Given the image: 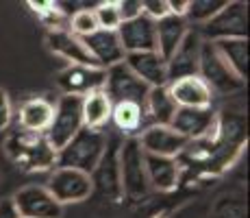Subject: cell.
I'll use <instances>...</instances> for the list:
<instances>
[{"mask_svg": "<svg viewBox=\"0 0 250 218\" xmlns=\"http://www.w3.org/2000/svg\"><path fill=\"white\" fill-rule=\"evenodd\" d=\"M215 124H218V114L213 111V107H179L170 127L183 135L187 142H194V140L211 135Z\"/></svg>", "mask_w": 250, "mask_h": 218, "instance_id": "cell-10", "label": "cell"}, {"mask_svg": "<svg viewBox=\"0 0 250 218\" xmlns=\"http://www.w3.org/2000/svg\"><path fill=\"white\" fill-rule=\"evenodd\" d=\"M0 218H20L16 205H13V198H2L0 201Z\"/></svg>", "mask_w": 250, "mask_h": 218, "instance_id": "cell-34", "label": "cell"}, {"mask_svg": "<svg viewBox=\"0 0 250 218\" xmlns=\"http://www.w3.org/2000/svg\"><path fill=\"white\" fill-rule=\"evenodd\" d=\"M215 218H246V205L237 196H224L213 210Z\"/></svg>", "mask_w": 250, "mask_h": 218, "instance_id": "cell-30", "label": "cell"}, {"mask_svg": "<svg viewBox=\"0 0 250 218\" xmlns=\"http://www.w3.org/2000/svg\"><path fill=\"white\" fill-rule=\"evenodd\" d=\"M115 33H118V40L126 55L128 52L155 50V20H150L144 13L133 20L122 22Z\"/></svg>", "mask_w": 250, "mask_h": 218, "instance_id": "cell-16", "label": "cell"}, {"mask_svg": "<svg viewBox=\"0 0 250 218\" xmlns=\"http://www.w3.org/2000/svg\"><path fill=\"white\" fill-rule=\"evenodd\" d=\"M120 190L131 198H142L148 194L150 186H148L146 166H144V151L139 146L137 138L124 140L120 144Z\"/></svg>", "mask_w": 250, "mask_h": 218, "instance_id": "cell-4", "label": "cell"}, {"mask_svg": "<svg viewBox=\"0 0 250 218\" xmlns=\"http://www.w3.org/2000/svg\"><path fill=\"white\" fill-rule=\"evenodd\" d=\"M120 142L118 140H107V148H104L103 157H100L98 166L94 168L91 177V186L94 190L98 188L104 194H113V192H120Z\"/></svg>", "mask_w": 250, "mask_h": 218, "instance_id": "cell-18", "label": "cell"}, {"mask_svg": "<svg viewBox=\"0 0 250 218\" xmlns=\"http://www.w3.org/2000/svg\"><path fill=\"white\" fill-rule=\"evenodd\" d=\"M146 109L133 103H118L111 109V120L122 133H126L128 138H133L135 133H142L146 129Z\"/></svg>", "mask_w": 250, "mask_h": 218, "instance_id": "cell-26", "label": "cell"}, {"mask_svg": "<svg viewBox=\"0 0 250 218\" xmlns=\"http://www.w3.org/2000/svg\"><path fill=\"white\" fill-rule=\"evenodd\" d=\"M139 146L146 155H157V157H172L176 159L187 148V140L179 135L172 127H161V124H150L139 133L137 138Z\"/></svg>", "mask_w": 250, "mask_h": 218, "instance_id": "cell-11", "label": "cell"}, {"mask_svg": "<svg viewBox=\"0 0 250 218\" xmlns=\"http://www.w3.org/2000/svg\"><path fill=\"white\" fill-rule=\"evenodd\" d=\"M46 190L55 198L59 205L65 203H81L91 196L94 186H91V177L87 172L72 170V168H55L48 177Z\"/></svg>", "mask_w": 250, "mask_h": 218, "instance_id": "cell-8", "label": "cell"}, {"mask_svg": "<svg viewBox=\"0 0 250 218\" xmlns=\"http://www.w3.org/2000/svg\"><path fill=\"white\" fill-rule=\"evenodd\" d=\"M142 13L157 22V20H161V18H166L167 13H170V4H167V0H144Z\"/></svg>", "mask_w": 250, "mask_h": 218, "instance_id": "cell-31", "label": "cell"}, {"mask_svg": "<svg viewBox=\"0 0 250 218\" xmlns=\"http://www.w3.org/2000/svg\"><path fill=\"white\" fill-rule=\"evenodd\" d=\"M200 46H203V37L196 31H187L183 37L181 46L174 50V55L167 59V83H174L179 79L187 76H198V59H200Z\"/></svg>", "mask_w": 250, "mask_h": 218, "instance_id": "cell-12", "label": "cell"}, {"mask_svg": "<svg viewBox=\"0 0 250 218\" xmlns=\"http://www.w3.org/2000/svg\"><path fill=\"white\" fill-rule=\"evenodd\" d=\"M124 64L148 87L167 85V64L157 50L128 52V55L124 57Z\"/></svg>", "mask_w": 250, "mask_h": 218, "instance_id": "cell-14", "label": "cell"}, {"mask_svg": "<svg viewBox=\"0 0 250 218\" xmlns=\"http://www.w3.org/2000/svg\"><path fill=\"white\" fill-rule=\"evenodd\" d=\"M52 111H55V105L48 103L46 98L26 100L20 109V127H22V131L44 135L46 129L50 127Z\"/></svg>", "mask_w": 250, "mask_h": 218, "instance_id": "cell-22", "label": "cell"}, {"mask_svg": "<svg viewBox=\"0 0 250 218\" xmlns=\"http://www.w3.org/2000/svg\"><path fill=\"white\" fill-rule=\"evenodd\" d=\"M167 90L176 107H211L213 94L200 76H187V79L167 83Z\"/></svg>", "mask_w": 250, "mask_h": 218, "instance_id": "cell-20", "label": "cell"}, {"mask_svg": "<svg viewBox=\"0 0 250 218\" xmlns=\"http://www.w3.org/2000/svg\"><path fill=\"white\" fill-rule=\"evenodd\" d=\"M189 31V24L183 16H172L167 13L166 18L155 22V50L166 59H170L174 55V50L181 46L183 37Z\"/></svg>", "mask_w": 250, "mask_h": 218, "instance_id": "cell-19", "label": "cell"}, {"mask_svg": "<svg viewBox=\"0 0 250 218\" xmlns=\"http://www.w3.org/2000/svg\"><path fill=\"white\" fill-rule=\"evenodd\" d=\"M7 155L24 170H48L55 166L57 153L46 142L44 135L18 131L4 142Z\"/></svg>", "mask_w": 250, "mask_h": 218, "instance_id": "cell-2", "label": "cell"}, {"mask_svg": "<svg viewBox=\"0 0 250 218\" xmlns=\"http://www.w3.org/2000/svg\"><path fill=\"white\" fill-rule=\"evenodd\" d=\"M111 100L107 98L103 90L91 92V94L83 96L81 103V114H83V127L85 129H103L104 124L111 120Z\"/></svg>", "mask_w": 250, "mask_h": 218, "instance_id": "cell-24", "label": "cell"}, {"mask_svg": "<svg viewBox=\"0 0 250 218\" xmlns=\"http://www.w3.org/2000/svg\"><path fill=\"white\" fill-rule=\"evenodd\" d=\"M11 198L20 218H61L63 214V205H59L44 186H24Z\"/></svg>", "mask_w": 250, "mask_h": 218, "instance_id": "cell-9", "label": "cell"}, {"mask_svg": "<svg viewBox=\"0 0 250 218\" xmlns=\"http://www.w3.org/2000/svg\"><path fill=\"white\" fill-rule=\"evenodd\" d=\"M227 2L229 0H189L183 18L187 20V24H205L218 11H222L227 7Z\"/></svg>", "mask_w": 250, "mask_h": 218, "instance_id": "cell-27", "label": "cell"}, {"mask_svg": "<svg viewBox=\"0 0 250 218\" xmlns=\"http://www.w3.org/2000/svg\"><path fill=\"white\" fill-rule=\"evenodd\" d=\"M144 166H146L148 186L159 192H167L179 183V162L172 157H157V155L144 153Z\"/></svg>", "mask_w": 250, "mask_h": 218, "instance_id": "cell-21", "label": "cell"}, {"mask_svg": "<svg viewBox=\"0 0 250 218\" xmlns=\"http://www.w3.org/2000/svg\"><path fill=\"white\" fill-rule=\"evenodd\" d=\"M198 33L205 42L248 40V4L227 2V7L205 22Z\"/></svg>", "mask_w": 250, "mask_h": 218, "instance_id": "cell-5", "label": "cell"}, {"mask_svg": "<svg viewBox=\"0 0 250 218\" xmlns=\"http://www.w3.org/2000/svg\"><path fill=\"white\" fill-rule=\"evenodd\" d=\"M81 96H61L52 111L50 127L46 129L44 138L52 146V151H61L65 144L83 129V114H81Z\"/></svg>", "mask_w": 250, "mask_h": 218, "instance_id": "cell-3", "label": "cell"}, {"mask_svg": "<svg viewBox=\"0 0 250 218\" xmlns=\"http://www.w3.org/2000/svg\"><path fill=\"white\" fill-rule=\"evenodd\" d=\"M68 31L72 33V35H76V37H87L94 31H98L94 9H79V11L72 13Z\"/></svg>", "mask_w": 250, "mask_h": 218, "instance_id": "cell-28", "label": "cell"}, {"mask_svg": "<svg viewBox=\"0 0 250 218\" xmlns=\"http://www.w3.org/2000/svg\"><path fill=\"white\" fill-rule=\"evenodd\" d=\"M198 76L207 83V87L211 90V94H213V92H220V94L229 96V94H233V92H239L244 85H246V81H242L227 64H224V59L218 55L213 44L205 42V40H203V46H200Z\"/></svg>", "mask_w": 250, "mask_h": 218, "instance_id": "cell-6", "label": "cell"}, {"mask_svg": "<svg viewBox=\"0 0 250 218\" xmlns=\"http://www.w3.org/2000/svg\"><path fill=\"white\" fill-rule=\"evenodd\" d=\"M148 87L144 81H139L135 74L126 68V64H115L104 70V85L103 92L107 94V98L111 100V105L118 103H133L144 107L148 96Z\"/></svg>", "mask_w": 250, "mask_h": 218, "instance_id": "cell-7", "label": "cell"}, {"mask_svg": "<svg viewBox=\"0 0 250 218\" xmlns=\"http://www.w3.org/2000/svg\"><path fill=\"white\" fill-rule=\"evenodd\" d=\"M11 122V100L4 90H0V131H4Z\"/></svg>", "mask_w": 250, "mask_h": 218, "instance_id": "cell-33", "label": "cell"}, {"mask_svg": "<svg viewBox=\"0 0 250 218\" xmlns=\"http://www.w3.org/2000/svg\"><path fill=\"white\" fill-rule=\"evenodd\" d=\"M57 85L65 96H87L91 92L103 90L104 70L91 66H68L57 74Z\"/></svg>", "mask_w": 250, "mask_h": 218, "instance_id": "cell-13", "label": "cell"}, {"mask_svg": "<svg viewBox=\"0 0 250 218\" xmlns=\"http://www.w3.org/2000/svg\"><path fill=\"white\" fill-rule=\"evenodd\" d=\"M85 44V48L89 50V55L94 57V61L98 64V68L107 70L115 64H122L126 52H124L122 44L118 40L115 31H94L87 37H81Z\"/></svg>", "mask_w": 250, "mask_h": 218, "instance_id": "cell-17", "label": "cell"}, {"mask_svg": "<svg viewBox=\"0 0 250 218\" xmlns=\"http://www.w3.org/2000/svg\"><path fill=\"white\" fill-rule=\"evenodd\" d=\"M211 44L215 46L218 55L224 59V64L242 81H246V76H248V40H220V42H211Z\"/></svg>", "mask_w": 250, "mask_h": 218, "instance_id": "cell-25", "label": "cell"}, {"mask_svg": "<svg viewBox=\"0 0 250 218\" xmlns=\"http://www.w3.org/2000/svg\"><path fill=\"white\" fill-rule=\"evenodd\" d=\"M167 4H170V13H172V16H185L189 0H170Z\"/></svg>", "mask_w": 250, "mask_h": 218, "instance_id": "cell-35", "label": "cell"}, {"mask_svg": "<svg viewBox=\"0 0 250 218\" xmlns=\"http://www.w3.org/2000/svg\"><path fill=\"white\" fill-rule=\"evenodd\" d=\"M46 44L57 57L70 61V66H91L98 68L94 61V57L89 55V50L85 48V44L81 37L72 35L68 28H52L46 35Z\"/></svg>", "mask_w": 250, "mask_h": 218, "instance_id": "cell-15", "label": "cell"}, {"mask_svg": "<svg viewBox=\"0 0 250 218\" xmlns=\"http://www.w3.org/2000/svg\"><path fill=\"white\" fill-rule=\"evenodd\" d=\"M94 16H96V24H98L100 31H118L120 24H122L118 2H100L94 9Z\"/></svg>", "mask_w": 250, "mask_h": 218, "instance_id": "cell-29", "label": "cell"}, {"mask_svg": "<svg viewBox=\"0 0 250 218\" xmlns=\"http://www.w3.org/2000/svg\"><path fill=\"white\" fill-rule=\"evenodd\" d=\"M118 9H120V16H122V22L142 16V2L139 0H120Z\"/></svg>", "mask_w": 250, "mask_h": 218, "instance_id": "cell-32", "label": "cell"}, {"mask_svg": "<svg viewBox=\"0 0 250 218\" xmlns=\"http://www.w3.org/2000/svg\"><path fill=\"white\" fill-rule=\"evenodd\" d=\"M107 133L103 129H81L74 138L65 144L61 151H57V168H72L91 174L98 166L104 148H107Z\"/></svg>", "mask_w": 250, "mask_h": 218, "instance_id": "cell-1", "label": "cell"}, {"mask_svg": "<svg viewBox=\"0 0 250 218\" xmlns=\"http://www.w3.org/2000/svg\"><path fill=\"white\" fill-rule=\"evenodd\" d=\"M146 116L152 120V124H161V127H170L172 118L176 114V103L174 98L170 96V90L167 85L163 87H150L148 90V96H146Z\"/></svg>", "mask_w": 250, "mask_h": 218, "instance_id": "cell-23", "label": "cell"}]
</instances>
